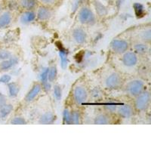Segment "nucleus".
<instances>
[{
    "mask_svg": "<svg viewBox=\"0 0 151 151\" xmlns=\"http://www.w3.org/2000/svg\"><path fill=\"white\" fill-rule=\"evenodd\" d=\"M78 21L84 25H94L96 23V16L94 12L88 6H82L78 9Z\"/></svg>",
    "mask_w": 151,
    "mask_h": 151,
    "instance_id": "nucleus-1",
    "label": "nucleus"
},
{
    "mask_svg": "<svg viewBox=\"0 0 151 151\" xmlns=\"http://www.w3.org/2000/svg\"><path fill=\"white\" fill-rule=\"evenodd\" d=\"M144 88H145V85L143 81L140 79H134L126 84L125 89L128 94L135 98L144 91Z\"/></svg>",
    "mask_w": 151,
    "mask_h": 151,
    "instance_id": "nucleus-2",
    "label": "nucleus"
},
{
    "mask_svg": "<svg viewBox=\"0 0 151 151\" xmlns=\"http://www.w3.org/2000/svg\"><path fill=\"white\" fill-rule=\"evenodd\" d=\"M134 106L139 111H145L147 110L150 104V94L149 91L144 90L142 93L135 97Z\"/></svg>",
    "mask_w": 151,
    "mask_h": 151,
    "instance_id": "nucleus-3",
    "label": "nucleus"
},
{
    "mask_svg": "<svg viewBox=\"0 0 151 151\" xmlns=\"http://www.w3.org/2000/svg\"><path fill=\"white\" fill-rule=\"evenodd\" d=\"M122 76L117 73H113L105 79V86L106 88H109V89H118L122 86Z\"/></svg>",
    "mask_w": 151,
    "mask_h": 151,
    "instance_id": "nucleus-4",
    "label": "nucleus"
},
{
    "mask_svg": "<svg viewBox=\"0 0 151 151\" xmlns=\"http://www.w3.org/2000/svg\"><path fill=\"white\" fill-rule=\"evenodd\" d=\"M73 98L76 104H82L85 103L88 98V92L85 87L82 86H78L74 88Z\"/></svg>",
    "mask_w": 151,
    "mask_h": 151,
    "instance_id": "nucleus-5",
    "label": "nucleus"
},
{
    "mask_svg": "<svg viewBox=\"0 0 151 151\" xmlns=\"http://www.w3.org/2000/svg\"><path fill=\"white\" fill-rule=\"evenodd\" d=\"M110 48L116 54H123L127 52L129 44L124 40H113L110 42Z\"/></svg>",
    "mask_w": 151,
    "mask_h": 151,
    "instance_id": "nucleus-6",
    "label": "nucleus"
},
{
    "mask_svg": "<svg viewBox=\"0 0 151 151\" xmlns=\"http://www.w3.org/2000/svg\"><path fill=\"white\" fill-rule=\"evenodd\" d=\"M122 63L126 67H133L137 65L138 58L135 52H125L122 54Z\"/></svg>",
    "mask_w": 151,
    "mask_h": 151,
    "instance_id": "nucleus-7",
    "label": "nucleus"
},
{
    "mask_svg": "<svg viewBox=\"0 0 151 151\" xmlns=\"http://www.w3.org/2000/svg\"><path fill=\"white\" fill-rule=\"evenodd\" d=\"M19 58L12 55L10 58L0 62V72H7L12 70L18 64Z\"/></svg>",
    "mask_w": 151,
    "mask_h": 151,
    "instance_id": "nucleus-8",
    "label": "nucleus"
},
{
    "mask_svg": "<svg viewBox=\"0 0 151 151\" xmlns=\"http://www.w3.org/2000/svg\"><path fill=\"white\" fill-rule=\"evenodd\" d=\"M42 89V86L41 83H35L33 87L31 88V89L26 94L25 98H24L25 102H27V103L33 102L37 98L40 93L41 92Z\"/></svg>",
    "mask_w": 151,
    "mask_h": 151,
    "instance_id": "nucleus-9",
    "label": "nucleus"
},
{
    "mask_svg": "<svg viewBox=\"0 0 151 151\" xmlns=\"http://www.w3.org/2000/svg\"><path fill=\"white\" fill-rule=\"evenodd\" d=\"M13 20V14L10 10H3L0 14V29H3L10 26Z\"/></svg>",
    "mask_w": 151,
    "mask_h": 151,
    "instance_id": "nucleus-10",
    "label": "nucleus"
},
{
    "mask_svg": "<svg viewBox=\"0 0 151 151\" xmlns=\"http://www.w3.org/2000/svg\"><path fill=\"white\" fill-rule=\"evenodd\" d=\"M36 18L40 21H46L51 18L52 15V12L48 6L46 5H41L38 8L36 12Z\"/></svg>",
    "mask_w": 151,
    "mask_h": 151,
    "instance_id": "nucleus-11",
    "label": "nucleus"
},
{
    "mask_svg": "<svg viewBox=\"0 0 151 151\" xmlns=\"http://www.w3.org/2000/svg\"><path fill=\"white\" fill-rule=\"evenodd\" d=\"M72 36L77 44H84L87 40V33L83 28H76L73 30Z\"/></svg>",
    "mask_w": 151,
    "mask_h": 151,
    "instance_id": "nucleus-12",
    "label": "nucleus"
},
{
    "mask_svg": "<svg viewBox=\"0 0 151 151\" xmlns=\"http://www.w3.org/2000/svg\"><path fill=\"white\" fill-rule=\"evenodd\" d=\"M36 14L33 10H25L20 16V22L23 25H28L36 20Z\"/></svg>",
    "mask_w": 151,
    "mask_h": 151,
    "instance_id": "nucleus-13",
    "label": "nucleus"
},
{
    "mask_svg": "<svg viewBox=\"0 0 151 151\" xmlns=\"http://www.w3.org/2000/svg\"><path fill=\"white\" fill-rule=\"evenodd\" d=\"M118 115L123 119H129L133 116V108L129 104H123L117 107Z\"/></svg>",
    "mask_w": 151,
    "mask_h": 151,
    "instance_id": "nucleus-14",
    "label": "nucleus"
},
{
    "mask_svg": "<svg viewBox=\"0 0 151 151\" xmlns=\"http://www.w3.org/2000/svg\"><path fill=\"white\" fill-rule=\"evenodd\" d=\"M57 116L52 112H46L39 118V123L40 124H53L56 121Z\"/></svg>",
    "mask_w": 151,
    "mask_h": 151,
    "instance_id": "nucleus-15",
    "label": "nucleus"
},
{
    "mask_svg": "<svg viewBox=\"0 0 151 151\" xmlns=\"http://www.w3.org/2000/svg\"><path fill=\"white\" fill-rule=\"evenodd\" d=\"M59 48V57L60 60V66L62 69H66L68 64V52L67 50L64 47L62 46L60 44V45H58Z\"/></svg>",
    "mask_w": 151,
    "mask_h": 151,
    "instance_id": "nucleus-16",
    "label": "nucleus"
},
{
    "mask_svg": "<svg viewBox=\"0 0 151 151\" xmlns=\"http://www.w3.org/2000/svg\"><path fill=\"white\" fill-rule=\"evenodd\" d=\"M18 6L24 10H34L37 6L36 0H17Z\"/></svg>",
    "mask_w": 151,
    "mask_h": 151,
    "instance_id": "nucleus-17",
    "label": "nucleus"
},
{
    "mask_svg": "<svg viewBox=\"0 0 151 151\" xmlns=\"http://www.w3.org/2000/svg\"><path fill=\"white\" fill-rule=\"evenodd\" d=\"M94 9L98 16L99 17H105L108 14V10L106 7L99 0H94Z\"/></svg>",
    "mask_w": 151,
    "mask_h": 151,
    "instance_id": "nucleus-18",
    "label": "nucleus"
},
{
    "mask_svg": "<svg viewBox=\"0 0 151 151\" xmlns=\"http://www.w3.org/2000/svg\"><path fill=\"white\" fill-rule=\"evenodd\" d=\"M14 110V106L12 104L7 103L4 106L0 107V119L4 120L9 117L12 112Z\"/></svg>",
    "mask_w": 151,
    "mask_h": 151,
    "instance_id": "nucleus-19",
    "label": "nucleus"
},
{
    "mask_svg": "<svg viewBox=\"0 0 151 151\" xmlns=\"http://www.w3.org/2000/svg\"><path fill=\"white\" fill-rule=\"evenodd\" d=\"M8 91H9V95L10 98H14L17 96L18 93L20 92V86L14 82H10L7 84Z\"/></svg>",
    "mask_w": 151,
    "mask_h": 151,
    "instance_id": "nucleus-20",
    "label": "nucleus"
},
{
    "mask_svg": "<svg viewBox=\"0 0 151 151\" xmlns=\"http://www.w3.org/2000/svg\"><path fill=\"white\" fill-rule=\"evenodd\" d=\"M110 122H111V119H110V116L106 113H100L94 119V123L98 124V125H101V124L106 125V124L110 123Z\"/></svg>",
    "mask_w": 151,
    "mask_h": 151,
    "instance_id": "nucleus-21",
    "label": "nucleus"
},
{
    "mask_svg": "<svg viewBox=\"0 0 151 151\" xmlns=\"http://www.w3.org/2000/svg\"><path fill=\"white\" fill-rule=\"evenodd\" d=\"M148 46L145 44V43L142 42H138L134 44V52L138 55H145L148 52Z\"/></svg>",
    "mask_w": 151,
    "mask_h": 151,
    "instance_id": "nucleus-22",
    "label": "nucleus"
},
{
    "mask_svg": "<svg viewBox=\"0 0 151 151\" xmlns=\"http://www.w3.org/2000/svg\"><path fill=\"white\" fill-rule=\"evenodd\" d=\"M133 8H134V11L137 17H142L144 16V13H145V10H144L143 5H141L139 2H135L133 5Z\"/></svg>",
    "mask_w": 151,
    "mask_h": 151,
    "instance_id": "nucleus-23",
    "label": "nucleus"
},
{
    "mask_svg": "<svg viewBox=\"0 0 151 151\" xmlns=\"http://www.w3.org/2000/svg\"><path fill=\"white\" fill-rule=\"evenodd\" d=\"M57 76H58V70H57L56 66H52L49 67V71H48V82L52 83L56 79Z\"/></svg>",
    "mask_w": 151,
    "mask_h": 151,
    "instance_id": "nucleus-24",
    "label": "nucleus"
},
{
    "mask_svg": "<svg viewBox=\"0 0 151 151\" xmlns=\"http://www.w3.org/2000/svg\"><path fill=\"white\" fill-rule=\"evenodd\" d=\"M48 71H49V67H44L42 70L41 73H40V76H39L40 80L41 82V84H44V83L48 82Z\"/></svg>",
    "mask_w": 151,
    "mask_h": 151,
    "instance_id": "nucleus-25",
    "label": "nucleus"
},
{
    "mask_svg": "<svg viewBox=\"0 0 151 151\" xmlns=\"http://www.w3.org/2000/svg\"><path fill=\"white\" fill-rule=\"evenodd\" d=\"M103 91L99 87H94L91 91V96L93 99L99 100L103 97Z\"/></svg>",
    "mask_w": 151,
    "mask_h": 151,
    "instance_id": "nucleus-26",
    "label": "nucleus"
},
{
    "mask_svg": "<svg viewBox=\"0 0 151 151\" xmlns=\"http://www.w3.org/2000/svg\"><path fill=\"white\" fill-rule=\"evenodd\" d=\"M63 122L64 124H72V119H71V112L67 108H65L63 112Z\"/></svg>",
    "mask_w": 151,
    "mask_h": 151,
    "instance_id": "nucleus-27",
    "label": "nucleus"
},
{
    "mask_svg": "<svg viewBox=\"0 0 151 151\" xmlns=\"http://www.w3.org/2000/svg\"><path fill=\"white\" fill-rule=\"evenodd\" d=\"M71 119H72V124H79L81 122L82 116L79 111L74 110L71 112Z\"/></svg>",
    "mask_w": 151,
    "mask_h": 151,
    "instance_id": "nucleus-28",
    "label": "nucleus"
},
{
    "mask_svg": "<svg viewBox=\"0 0 151 151\" xmlns=\"http://www.w3.org/2000/svg\"><path fill=\"white\" fill-rule=\"evenodd\" d=\"M54 96L57 101H60L62 98V88L59 85H55L53 88Z\"/></svg>",
    "mask_w": 151,
    "mask_h": 151,
    "instance_id": "nucleus-29",
    "label": "nucleus"
},
{
    "mask_svg": "<svg viewBox=\"0 0 151 151\" xmlns=\"http://www.w3.org/2000/svg\"><path fill=\"white\" fill-rule=\"evenodd\" d=\"M11 124L14 125H24V124H27V121L22 116H15L11 120Z\"/></svg>",
    "mask_w": 151,
    "mask_h": 151,
    "instance_id": "nucleus-30",
    "label": "nucleus"
},
{
    "mask_svg": "<svg viewBox=\"0 0 151 151\" xmlns=\"http://www.w3.org/2000/svg\"><path fill=\"white\" fill-rule=\"evenodd\" d=\"M12 56V52H9V50H5V49L0 50V62L2 61V60H7V59L10 58Z\"/></svg>",
    "mask_w": 151,
    "mask_h": 151,
    "instance_id": "nucleus-31",
    "label": "nucleus"
},
{
    "mask_svg": "<svg viewBox=\"0 0 151 151\" xmlns=\"http://www.w3.org/2000/svg\"><path fill=\"white\" fill-rule=\"evenodd\" d=\"M141 39L145 42H149L151 39V31L150 29H148L147 30L144 31L141 33Z\"/></svg>",
    "mask_w": 151,
    "mask_h": 151,
    "instance_id": "nucleus-32",
    "label": "nucleus"
},
{
    "mask_svg": "<svg viewBox=\"0 0 151 151\" xmlns=\"http://www.w3.org/2000/svg\"><path fill=\"white\" fill-rule=\"evenodd\" d=\"M84 0H73L72 4V13L77 12L78 9L83 5Z\"/></svg>",
    "mask_w": 151,
    "mask_h": 151,
    "instance_id": "nucleus-33",
    "label": "nucleus"
},
{
    "mask_svg": "<svg viewBox=\"0 0 151 151\" xmlns=\"http://www.w3.org/2000/svg\"><path fill=\"white\" fill-rule=\"evenodd\" d=\"M12 80V76L9 74H4L0 77V83L1 84H5L7 85Z\"/></svg>",
    "mask_w": 151,
    "mask_h": 151,
    "instance_id": "nucleus-34",
    "label": "nucleus"
},
{
    "mask_svg": "<svg viewBox=\"0 0 151 151\" xmlns=\"http://www.w3.org/2000/svg\"><path fill=\"white\" fill-rule=\"evenodd\" d=\"M105 109L107 111V113H115L117 110V106L113 104H109L105 106Z\"/></svg>",
    "mask_w": 151,
    "mask_h": 151,
    "instance_id": "nucleus-35",
    "label": "nucleus"
},
{
    "mask_svg": "<svg viewBox=\"0 0 151 151\" xmlns=\"http://www.w3.org/2000/svg\"><path fill=\"white\" fill-rule=\"evenodd\" d=\"M43 5H46V6H51V5H54L58 2V0H39Z\"/></svg>",
    "mask_w": 151,
    "mask_h": 151,
    "instance_id": "nucleus-36",
    "label": "nucleus"
},
{
    "mask_svg": "<svg viewBox=\"0 0 151 151\" xmlns=\"http://www.w3.org/2000/svg\"><path fill=\"white\" fill-rule=\"evenodd\" d=\"M7 103V99H6L5 95H4L2 92H0V107L4 106V105L6 104Z\"/></svg>",
    "mask_w": 151,
    "mask_h": 151,
    "instance_id": "nucleus-37",
    "label": "nucleus"
},
{
    "mask_svg": "<svg viewBox=\"0 0 151 151\" xmlns=\"http://www.w3.org/2000/svg\"><path fill=\"white\" fill-rule=\"evenodd\" d=\"M42 89L45 90V91H49L52 89V85L50 82H47L44 84H42Z\"/></svg>",
    "mask_w": 151,
    "mask_h": 151,
    "instance_id": "nucleus-38",
    "label": "nucleus"
},
{
    "mask_svg": "<svg viewBox=\"0 0 151 151\" xmlns=\"http://www.w3.org/2000/svg\"><path fill=\"white\" fill-rule=\"evenodd\" d=\"M3 10H4V3L2 2V1H0V14L2 13Z\"/></svg>",
    "mask_w": 151,
    "mask_h": 151,
    "instance_id": "nucleus-39",
    "label": "nucleus"
},
{
    "mask_svg": "<svg viewBox=\"0 0 151 151\" xmlns=\"http://www.w3.org/2000/svg\"><path fill=\"white\" fill-rule=\"evenodd\" d=\"M104 1H105V2H110L111 0H104Z\"/></svg>",
    "mask_w": 151,
    "mask_h": 151,
    "instance_id": "nucleus-40",
    "label": "nucleus"
}]
</instances>
